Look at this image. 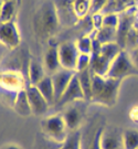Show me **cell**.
Here are the masks:
<instances>
[{"instance_id": "cell-1", "label": "cell", "mask_w": 138, "mask_h": 149, "mask_svg": "<svg viewBox=\"0 0 138 149\" xmlns=\"http://www.w3.org/2000/svg\"><path fill=\"white\" fill-rule=\"evenodd\" d=\"M93 73V72H92ZM92 102L103 106L112 107L116 104L122 80L112 79L93 73Z\"/></svg>"}, {"instance_id": "cell-2", "label": "cell", "mask_w": 138, "mask_h": 149, "mask_svg": "<svg viewBox=\"0 0 138 149\" xmlns=\"http://www.w3.org/2000/svg\"><path fill=\"white\" fill-rule=\"evenodd\" d=\"M60 24L55 5L52 1H48L38 11L34 16V30L39 36L43 38L54 37Z\"/></svg>"}, {"instance_id": "cell-3", "label": "cell", "mask_w": 138, "mask_h": 149, "mask_svg": "<svg viewBox=\"0 0 138 149\" xmlns=\"http://www.w3.org/2000/svg\"><path fill=\"white\" fill-rule=\"evenodd\" d=\"M41 129L43 134L54 143L62 145L66 140L69 128L62 115H50L43 118L41 122Z\"/></svg>"}, {"instance_id": "cell-4", "label": "cell", "mask_w": 138, "mask_h": 149, "mask_svg": "<svg viewBox=\"0 0 138 149\" xmlns=\"http://www.w3.org/2000/svg\"><path fill=\"white\" fill-rule=\"evenodd\" d=\"M135 75H138V70L133 64L127 51L123 50L116 56V59L112 62L106 76L123 81L128 76H135Z\"/></svg>"}, {"instance_id": "cell-5", "label": "cell", "mask_w": 138, "mask_h": 149, "mask_svg": "<svg viewBox=\"0 0 138 149\" xmlns=\"http://www.w3.org/2000/svg\"><path fill=\"white\" fill-rule=\"evenodd\" d=\"M27 87L26 80L16 70H3L1 72V92L2 96L10 95L15 101L20 91Z\"/></svg>"}, {"instance_id": "cell-6", "label": "cell", "mask_w": 138, "mask_h": 149, "mask_svg": "<svg viewBox=\"0 0 138 149\" xmlns=\"http://www.w3.org/2000/svg\"><path fill=\"white\" fill-rule=\"evenodd\" d=\"M59 55L60 62L63 69L71 70L76 72V62L80 55V51L77 49L76 42H63L59 44Z\"/></svg>"}, {"instance_id": "cell-7", "label": "cell", "mask_w": 138, "mask_h": 149, "mask_svg": "<svg viewBox=\"0 0 138 149\" xmlns=\"http://www.w3.org/2000/svg\"><path fill=\"white\" fill-rule=\"evenodd\" d=\"M80 101H85V96L83 90L81 87L80 82H79V79H77V75L75 74L69 86L66 87V90L64 91L62 96L60 97V100L56 102L55 106L61 108V107L68 106V105H71L75 102Z\"/></svg>"}, {"instance_id": "cell-8", "label": "cell", "mask_w": 138, "mask_h": 149, "mask_svg": "<svg viewBox=\"0 0 138 149\" xmlns=\"http://www.w3.org/2000/svg\"><path fill=\"white\" fill-rule=\"evenodd\" d=\"M60 24L64 27L73 26L80 19L75 15L74 0H54Z\"/></svg>"}, {"instance_id": "cell-9", "label": "cell", "mask_w": 138, "mask_h": 149, "mask_svg": "<svg viewBox=\"0 0 138 149\" xmlns=\"http://www.w3.org/2000/svg\"><path fill=\"white\" fill-rule=\"evenodd\" d=\"M135 11V9L129 8L128 10L123 11L119 15V24L117 28V43L122 47L123 50H125L126 38L137 19Z\"/></svg>"}, {"instance_id": "cell-10", "label": "cell", "mask_w": 138, "mask_h": 149, "mask_svg": "<svg viewBox=\"0 0 138 149\" xmlns=\"http://www.w3.org/2000/svg\"><path fill=\"white\" fill-rule=\"evenodd\" d=\"M26 91H27L28 100H29V104L31 107L32 114L36 116H42L44 114H47L51 106L40 93V91L38 90L37 86L27 84Z\"/></svg>"}, {"instance_id": "cell-11", "label": "cell", "mask_w": 138, "mask_h": 149, "mask_svg": "<svg viewBox=\"0 0 138 149\" xmlns=\"http://www.w3.org/2000/svg\"><path fill=\"white\" fill-rule=\"evenodd\" d=\"M0 40L1 43L10 50L18 48L21 43V36L15 21L1 23L0 26Z\"/></svg>"}, {"instance_id": "cell-12", "label": "cell", "mask_w": 138, "mask_h": 149, "mask_svg": "<svg viewBox=\"0 0 138 149\" xmlns=\"http://www.w3.org/2000/svg\"><path fill=\"white\" fill-rule=\"evenodd\" d=\"M75 74H76L75 71H71V70H66L62 68V69L59 70L58 72H55L54 74L51 75L54 86V93H55V104L60 100V97L62 96L64 91L66 90V87L69 86Z\"/></svg>"}, {"instance_id": "cell-13", "label": "cell", "mask_w": 138, "mask_h": 149, "mask_svg": "<svg viewBox=\"0 0 138 149\" xmlns=\"http://www.w3.org/2000/svg\"><path fill=\"white\" fill-rule=\"evenodd\" d=\"M102 149H124L123 132L117 128H107L102 132L101 137Z\"/></svg>"}, {"instance_id": "cell-14", "label": "cell", "mask_w": 138, "mask_h": 149, "mask_svg": "<svg viewBox=\"0 0 138 149\" xmlns=\"http://www.w3.org/2000/svg\"><path fill=\"white\" fill-rule=\"evenodd\" d=\"M44 69L48 75H52L62 69L59 55V44H50L47 52L44 54Z\"/></svg>"}, {"instance_id": "cell-15", "label": "cell", "mask_w": 138, "mask_h": 149, "mask_svg": "<svg viewBox=\"0 0 138 149\" xmlns=\"http://www.w3.org/2000/svg\"><path fill=\"white\" fill-rule=\"evenodd\" d=\"M64 120L66 123V126L70 132H76L79 130L80 125L83 120V112L76 105H69L66 109L62 114Z\"/></svg>"}, {"instance_id": "cell-16", "label": "cell", "mask_w": 138, "mask_h": 149, "mask_svg": "<svg viewBox=\"0 0 138 149\" xmlns=\"http://www.w3.org/2000/svg\"><path fill=\"white\" fill-rule=\"evenodd\" d=\"M47 72L44 69V65L34 59H30L29 66H28V84L37 86L38 83L45 76Z\"/></svg>"}, {"instance_id": "cell-17", "label": "cell", "mask_w": 138, "mask_h": 149, "mask_svg": "<svg viewBox=\"0 0 138 149\" xmlns=\"http://www.w3.org/2000/svg\"><path fill=\"white\" fill-rule=\"evenodd\" d=\"M37 87L43 95V97L48 101L50 106H55V93H54V86L51 75H45L38 83Z\"/></svg>"}, {"instance_id": "cell-18", "label": "cell", "mask_w": 138, "mask_h": 149, "mask_svg": "<svg viewBox=\"0 0 138 149\" xmlns=\"http://www.w3.org/2000/svg\"><path fill=\"white\" fill-rule=\"evenodd\" d=\"M112 62L109 60H107L105 56H103L101 53L100 54H93L92 55V61H91V71L97 75L102 76H106L109 68H111Z\"/></svg>"}, {"instance_id": "cell-19", "label": "cell", "mask_w": 138, "mask_h": 149, "mask_svg": "<svg viewBox=\"0 0 138 149\" xmlns=\"http://www.w3.org/2000/svg\"><path fill=\"white\" fill-rule=\"evenodd\" d=\"M20 0H2L1 3V23L9 21H15Z\"/></svg>"}, {"instance_id": "cell-20", "label": "cell", "mask_w": 138, "mask_h": 149, "mask_svg": "<svg viewBox=\"0 0 138 149\" xmlns=\"http://www.w3.org/2000/svg\"><path fill=\"white\" fill-rule=\"evenodd\" d=\"M77 79L81 84V87L83 90L85 96V101L92 102V87H93V73L91 69H86L81 72H76Z\"/></svg>"}, {"instance_id": "cell-21", "label": "cell", "mask_w": 138, "mask_h": 149, "mask_svg": "<svg viewBox=\"0 0 138 149\" xmlns=\"http://www.w3.org/2000/svg\"><path fill=\"white\" fill-rule=\"evenodd\" d=\"M13 109L16 111V113L20 116H30L32 114L31 107L29 104V100H28L27 91L24 90L20 91L17 95V98L13 104Z\"/></svg>"}, {"instance_id": "cell-22", "label": "cell", "mask_w": 138, "mask_h": 149, "mask_svg": "<svg viewBox=\"0 0 138 149\" xmlns=\"http://www.w3.org/2000/svg\"><path fill=\"white\" fill-rule=\"evenodd\" d=\"M95 38L102 44L117 42V29L103 26L101 29L96 31Z\"/></svg>"}, {"instance_id": "cell-23", "label": "cell", "mask_w": 138, "mask_h": 149, "mask_svg": "<svg viewBox=\"0 0 138 149\" xmlns=\"http://www.w3.org/2000/svg\"><path fill=\"white\" fill-rule=\"evenodd\" d=\"M124 149H138V130L135 128H127L123 132Z\"/></svg>"}, {"instance_id": "cell-24", "label": "cell", "mask_w": 138, "mask_h": 149, "mask_svg": "<svg viewBox=\"0 0 138 149\" xmlns=\"http://www.w3.org/2000/svg\"><path fill=\"white\" fill-rule=\"evenodd\" d=\"M123 51L122 47L117 42L114 43H107V44H103L101 54L103 56H105L107 60H109L111 62H113L116 59V56Z\"/></svg>"}, {"instance_id": "cell-25", "label": "cell", "mask_w": 138, "mask_h": 149, "mask_svg": "<svg viewBox=\"0 0 138 149\" xmlns=\"http://www.w3.org/2000/svg\"><path fill=\"white\" fill-rule=\"evenodd\" d=\"M58 149H81V134L79 130L69 134L66 140Z\"/></svg>"}, {"instance_id": "cell-26", "label": "cell", "mask_w": 138, "mask_h": 149, "mask_svg": "<svg viewBox=\"0 0 138 149\" xmlns=\"http://www.w3.org/2000/svg\"><path fill=\"white\" fill-rule=\"evenodd\" d=\"M76 45L80 51V53L91 54L92 55V51H93V38L91 36H83L81 37L77 41H76Z\"/></svg>"}, {"instance_id": "cell-27", "label": "cell", "mask_w": 138, "mask_h": 149, "mask_svg": "<svg viewBox=\"0 0 138 149\" xmlns=\"http://www.w3.org/2000/svg\"><path fill=\"white\" fill-rule=\"evenodd\" d=\"M91 9V0H74V11L79 19L87 17Z\"/></svg>"}, {"instance_id": "cell-28", "label": "cell", "mask_w": 138, "mask_h": 149, "mask_svg": "<svg viewBox=\"0 0 138 149\" xmlns=\"http://www.w3.org/2000/svg\"><path fill=\"white\" fill-rule=\"evenodd\" d=\"M91 61H92V55L91 54L80 53L76 62V72H81L86 69H90Z\"/></svg>"}, {"instance_id": "cell-29", "label": "cell", "mask_w": 138, "mask_h": 149, "mask_svg": "<svg viewBox=\"0 0 138 149\" xmlns=\"http://www.w3.org/2000/svg\"><path fill=\"white\" fill-rule=\"evenodd\" d=\"M119 24V15H117L115 12H109L104 16V20H103V26L104 27H109L117 29Z\"/></svg>"}, {"instance_id": "cell-30", "label": "cell", "mask_w": 138, "mask_h": 149, "mask_svg": "<svg viewBox=\"0 0 138 149\" xmlns=\"http://www.w3.org/2000/svg\"><path fill=\"white\" fill-rule=\"evenodd\" d=\"M108 0H91V9L90 13H100V11H102L105 6L107 5Z\"/></svg>"}, {"instance_id": "cell-31", "label": "cell", "mask_w": 138, "mask_h": 149, "mask_svg": "<svg viewBox=\"0 0 138 149\" xmlns=\"http://www.w3.org/2000/svg\"><path fill=\"white\" fill-rule=\"evenodd\" d=\"M102 132H103V128H100L94 135V138L92 140V143L90 145V148L89 149H102L101 147V137H102Z\"/></svg>"}, {"instance_id": "cell-32", "label": "cell", "mask_w": 138, "mask_h": 149, "mask_svg": "<svg viewBox=\"0 0 138 149\" xmlns=\"http://www.w3.org/2000/svg\"><path fill=\"white\" fill-rule=\"evenodd\" d=\"M103 20H104V16L101 13H95L92 16V23L96 31L103 27Z\"/></svg>"}, {"instance_id": "cell-33", "label": "cell", "mask_w": 138, "mask_h": 149, "mask_svg": "<svg viewBox=\"0 0 138 149\" xmlns=\"http://www.w3.org/2000/svg\"><path fill=\"white\" fill-rule=\"evenodd\" d=\"M127 52L129 54V58L132 60L133 64L135 65V68L138 70V47L130 50V51H127Z\"/></svg>"}, {"instance_id": "cell-34", "label": "cell", "mask_w": 138, "mask_h": 149, "mask_svg": "<svg viewBox=\"0 0 138 149\" xmlns=\"http://www.w3.org/2000/svg\"><path fill=\"white\" fill-rule=\"evenodd\" d=\"M129 116H130V119H132V120H134V122H138V106H135L130 109Z\"/></svg>"}, {"instance_id": "cell-35", "label": "cell", "mask_w": 138, "mask_h": 149, "mask_svg": "<svg viewBox=\"0 0 138 149\" xmlns=\"http://www.w3.org/2000/svg\"><path fill=\"white\" fill-rule=\"evenodd\" d=\"M2 149H23V148L16 144H6L5 146L2 147Z\"/></svg>"}]
</instances>
